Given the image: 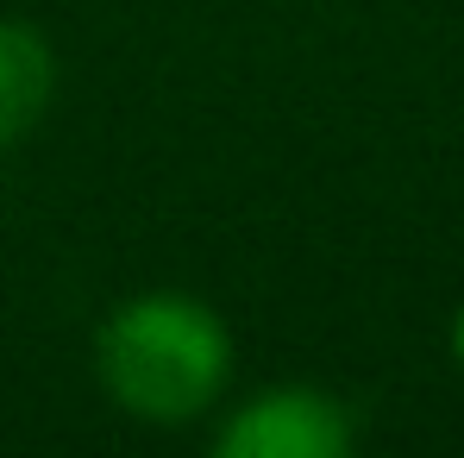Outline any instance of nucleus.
I'll use <instances>...</instances> for the list:
<instances>
[{
	"instance_id": "nucleus-1",
	"label": "nucleus",
	"mask_w": 464,
	"mask_h": 458,
	"mask_svg": "<svg viewBox=\"0 0 464 458\" xmlns=\"http://www.w3.org/2000/svg\"><path fill=\"white\" fill-rule=\"evenodd\" d=\"M232 326L195 289H139L94 326V377L139 427H195L232 383Z\"/></svg>"
},
{
	"instance_id": "nucleus-2",
	"label": "nucleus",
	"mask_w": 464,
	"mask_h": 458,
	"mask_svg": "<svg viewBox=\"0 0 464 458\" xmlns=\"http://www.w3.org/2000/svg\"><path fill=\"white\" fill-rule=\"evenodd\" d=\"M358 446V414L320 383H270L227 408L214 427L220 458H345Z\"/></svg>"
},
{
	"instance_id": "nucleus-3",
	"label": "nucleus",
	"mask_w": 464,
	"mask_h": 458,
	"mask_svg": "<svg viewBox=\"0 0 464 458\" xmlns=\"http://www.w3.org/2000/svg\"><path fill=\"white\" fill-rule=\"evenodd\" d=\"M57 44L32 19H0V151L32 139L57 107Z\"/></svg>"
},
{
	"instance_id": "nucleus-4",
	"label": "nucleus",
	"mask_w": 464,
	"mask_h": 458,
	"mask_svg": "<svg viewBox=\"0 0 464 458\" xmlns=\"http://www.w3.org/2000/svg\"><path fill=\"white\" fill-rule=\"evenodd\" d=\"M452 358H459V371H464V302H459V314H452Z\"/></svg>"
}]
</instances>
